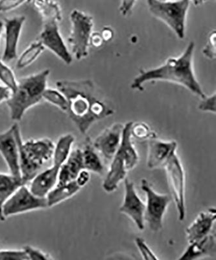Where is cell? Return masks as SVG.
Segmentation results:
<instances>
[{
    "label": "cell",
    "mask_w": 216,
    "mask_h": 260,
    "mask_svg": "<svg viewBox=\"0 0 216 260\" xmlns=\"http://www.w3.org/2000/svg\"><path fill=\"white\" fill-rule=\"evenodd\" d=\"M56 87L68 102L66 113L83 135L94 122L115 113L91 80L57 81Z\"/></svg>",
    "instance_id": "1"
},
{
    "label": "cell",
    "mask_w": 216,
    "mask_h": 260,
    "mask_svg": "<svg viewBox=\"0 0 216 260\" xmlns=\"http://www.w3.org/2000/svg\"><path fill=\"white\" fill-rule=\"evenodd\" d=\"M195 44L190 42L184 53L177 58H169L163 65L157 68L140 71V75L134 79L132 89L143 90L144 83L150 81H167L187 88L202 99L206 96L196 80L192 66Z\"/></svg>",
    "instance_id": "2"
},
{
    "label": "cell",
    "mask_w": 216,
    "mask_h": 260,
    "mask_svg": "<svg viewBox=\"0 0 216 260\" xmlns=\"http://www.w3.org/2000/svg\"><path fill=\"white\" fill-rule=\"evenodd\" d=\"M50 74L46 69L18 81L15 91L7 101L11 119L20 121L29 109L42 101Z\"/></svg>",
    "instance_id": "3"
},
{
    "label": "cell",
    "mask_w": 216,
    "mask_h": 260,
    "mask_svg": "<svg viewBox=\"0 0 216 260\" xmlns=\"http://www.w3.org/2000/svg\"><path fill=\"white\" fill-rule=\"evenodd\" d=\"M132 124L129 122L124 125L120 145L110 162V169L103 181V188L106 192L116 191L120 183L125 180L127 172L138 164V153L131 140Z\"/></svg>",
    "instance_id": "4"
},
{
    "label": "cell",
    "mask_w": 216,
    "mask_h": 260,
    "mask_svg": "<svg viewBox=\"0 0 216 260\" xmlns=\"http://www.w3.org/2000/svg\"><path fill=\"white\" fill-rule=\"evenodd\" d=\"M18 145L21 179L26 184L52 158L55 145L51 139L46 138L31 139L24 143L21 134L18 137Z\"/></svg>",
    "instance_id": "5"
},
{
    "label": "cell",
    "mask_w": 216,
    "mask_h": 260,
    "mask_svg": "<svg viewBox=\"0 0 216 260\" xmlns=\"http://www.w3.org/2000/svg\"><path fill=\"white\" fill-rule=\"evenodd\" d=\"M149 10L155 17L168 25L180 39L185 37V22L190 0H147Z\"/></svg>",
    "instance_id": "6"
},
{
    "label": "cell",
    "mask_w": 216,
    "mask_h": 260,
    "mask_svg": "<svg viewBox=\"0 0 216 260\" xmlns=\"http://www.w3.org/2000/svg\"><path fill=\"white\" fill-rule=\"evenodd\" d=\"M71 31L68 41L76 59L81 60L88 55V47L93 27L92 16L79 10L70 14Z\"/></svg>",
    "instance_id": "7"
},
{
    "label": "cell",
    "mask_w": 216,
    "mask_h": 260,
    "mask_svg": "<svg viewBox=\"0 0 216 260\" xmlns=\"http://www.w3.org/2000/svg\"><path fill=\"white\" fill-rule=\"evenodd\" d=\"M141 188L147 197L144 220L151 231L158 232L162 229L164 213L171 202V197L168 194L157 193L146 179L141 180Z\"/></svg>",
    "instance_id": "8"
},
{
    "label": "cell",
    "mask_w": 216,
    "mask_h": 260,
    "mask_svg": "<svg viewBox=\"0 0 216 260\" xmlns=\"http://www.w3.org/2000/svg\"><path fill=\"white\" fill-rule=\"evenodd\" d=\"M164 167L178 211V219L183 221L186 216L185 173L179 157L176 154V151L171 153Z\"/></svg>",
    "instance_id": "9"
},
{
    "label": "cell",
    "mask_w": 216,
    "mask_h": 260,
    "mask_svg": "<svg viewBox=\"0 0 216 260\" xmlns=\"http://www.w3.org/2000/svg\"><path fill=\"white\" fill-rule=\"evenodd\" d=\"M48 208L46 197L34 194L25 184L21 185L8 199L3 206V215L9 216L20 214L27 211Z\"/></svg>",
    "instance_id": "10"
},
{
    "label": "cell",
    "mask_w": 216,
    "mask_h": 260,
    "mask_svg": "<svg viewBox=\"0 0 216 260\" xmlns=\"http://www.w3.org/2000/svg\"><path fill=\"white\" fill-rule=\"evenodd\" d=\"M21 134L18 124L0 134V154L8 166L10 175L21 179L18 137Z\"/></svg>",
    "instance_id": "11"
},
{
    "label": "cell",
    "mask_w": 216,
    "mask_h": 260,
    "mask_svg": "<svg viewBox=\"0 0 216 260\" xmlns=\"http://www.w3.org/2000/svg\"><path fill=\"white\" fill-rule=\"evenodd\" d=\"M57 22L55 20L44 21L40 41L44 47L52 51L64 63L69 65L73 59L60 34Z\"/></svg>",
    "instance_id": "12"
},
{
    "label": "cell",
    "mask_w": 216,
    "mask_h": 260,
    "mask_svg": "<svg viewBox=\"0 0 216 260\" xmlns=\"http://www.w3.org/2000/svg\"><path fill=\"white\" fill-rule=\"evenodd\" d=\"M124 181V199L122 205L120 206V211L128 216L136 225L139 231H143L145 228L144 212H145L146 204L137 194L133 182L127 178H125Z\"/></svg>",
    "instance_id": "13"
},
{
    "label": "cell",
    "mask_w": 216,
    "mask_h": 260,
    "mask_svg": "<svg viewBox=\"0 0 216 260\" xmlns=\"http://www.w3.org/2000/svg\"><path fill=\"white\" fill-rule=\"evenodd\" d=\"M124 125L116 123L104 129L92 143L96 150L100 152L104 159L111 161L122 141Z\"/></svg>",
    "instance_id": "14"
},
{
    "label": "cell",
    "mask_w": 216,
    "mask_h": 260,
    "mask_svg": "<svg viewBox=\"0 0 216 260\" xmlns=\"http://www.w3.org/2000/svg\"><path fill=\"white\" fill-rule=\"evenodd\" d=\"M25 21L24 16L4 18V27L6 29V45L2 59L4 62L12 61L17 57L18 42Z\"/></svg>",
    "instance_id": "15"
},
{
    "label": "cell",
    "mask_w": 216,
    "mask_h": 260,
    "mask_svg": "<svg viewBox=\"0 0 216 260\" xmlns=\"http://www.w3.org/2000/svg\"><path fill=\"white\" fill-rule=\"evenodd\" d=\"M53 161L52 167L39 173L31 181L29 189L37 196L46 197L57 185L60 169L64 162L56 157H53Z\"/></svg>",
    "instance_id": "16"
},
{
    "label": "cell",
    "mask_w": 216,
    "mask_h": 260,
    "mask_svg": "<svg viewBox=\"0 0 216 260\" xmlns=\"http://www.w3.org/2000/svg\"><path fill=\"white\" fill-rule=\"evenodd\" d=\"M152 138L148 139L147 165L151 169L164 167L171 153L177 148L175 141H164Z\"/></svg>",
    "instance_id": "17"
},
{
    "label": "cell",
    "mask_w": 216,
    "mask_h": 260,
    "mask_svg": "<svg viewBox=\"0 0 216 260\" xmlns=\"http://www.w3.org/2000/svg\"><path fill=\"white\" fill-rule=\"evenodd\" d=\"M215 208H209L202 211L196 219L186 229L188 243H192L202 240L212 231L215 220Z\"/></svg>",
    "instance_id": "18"
},
{
    "label": "cell",
    "mask_w": 216,
    "mask_h": 260,
    "mask_svg": "<svg viewBox=\"0 0 216 260\" xmlns=\"http://www.w3.org/2000/svg\"><path fill=\"white\" fill-rule=\"evenodd\" d=\"M84 169L82 149L77 148L71 150L68 158L60 167L57 185H64L76 180L80 172Z\"/></svg>",
    "instance_id": "19"
},
{
    "label": "cell",
    "mask_w": 216,
    "mask_h": 260,
    "mask_svg": "<svg viewBox=\"0 0 216 260\" xmlns=\"http://www.w3.org/2000/svg\"><path fill=\"white\" fill-rule=\"evenodd\" d=\"M215 255V236L212 232L202 240L189 243L187 249L178 259H196L204 256H213Z\"/></svg>",
    "instance_id": "20"
},
{
    "label": "cell",
    "mask_w": 216,
    "mask_h": 260,
    "mask_svg": "<svg viewBox=\"0 0 216 260\" xmlns=\"http://www.w3.org/2000/svg\"><path fill=\"white\" fill-rule=\"evenodd\" d=\"M81 189L76 180L64 185H55L46 196L48 207H52L62 203V201L71 198L77 192L80 191Z\"/></svg>",
    "instance_id": "21"
},
{
    "label": "cell",
    "mask_w": 216,
    "mask_h": 260,
    "mask_svg": "<svg viewBox=\"0 0 216 260\" xmlns=\"http://www.w3.org/2000/svg\"><path fill=\"white\" fill-rule=\"evenodd\" d=\"M24 184L22 180L16 178L10 174L0 173V222H3L6 218L3 215V206L13 192Z\"/></svg>",
    "instance_id": "22"
},
{
    "label": "cell",
    "mask_w": 216,
    "mask_h": 260,
    "mask_svg": "<svg viewBox=\"0 0 216 260\" xmlns=\"http://www.w3.org/2000/svg\"><path fill=\"white\" fill-rule=\"evenodd\" d=\"M84 147L82 148L83 164L85 170L97 175H103L104 166L100 157L97 154L90 138L86 139Z\"/></svg>",
    "instance_id": "23"
},
{
    "label": "cell",
    "mask_w": 216,
    "mask_h": 260,
    "mask_svg": "<svg viewBox=\"0 0 216 260\" xmlns=\"http://www.w3.org/2000/svg\"><path fill=\"white\" fill-rule=\"evenodd\" d=\"M43 16L44 21L62 20V11L59 4L53 0H30Z\"/></svg>",
    "instance_id": "24"
},
{
    "label": "cell",
    "mask_w": 216,
    "mask_h": 260,
    "mask_svg": "<svg viewBox=\"0 0 216 260\" xmlns=\"http://www.w3.org/2000/svg\"><path fill=\"white\" fill-rule=\"evenodd\" d=\"M41 41L34 42L23 52L16 63V68L23 69L32 64L45 50Z\"/></svg>",
    "instance_id": "25"
},
{
    "label": "cell",
    "mask_w": 216,
    "mask_h": 260,
    "mask_svg": "<svg viewBox=\"0 0 216 260\" xmlns=\"http://www.w3.org/2000/svg\"><path fill=\"white\" fill-rule=\"evenodd\" d=\"M43 99L66 112L68 108V102L66 97L59 90L46 88L44 90Z\"/></svg>",
    "instance_id": "26"
},
{
    "label": "cell",
    "mask_w": 216,
    "mask_h": 260,
    "mask_svg": "<svg viewBox=\"0 0 216 260\" xmlns=\"http://www.w3.org/2000/svg\"><path fill=\"white\" fill-rule=\"evenodd\" d=\"M0 81L11 90V93L17 88L18 82L15 74L2 59H0Z\"/></svg>",
    "instance_id": "27"
},
{
    "label": "cell",
    "mask_w": 216,
    "mask_h": 260,
    "mask_svg": "<svg viewBox=\"0 0 216 260\" xmlns=\"http://www.w3.org/2000/svg\"><path fill=\"white\" fill-rule=\"evenodd\" d=\"M131 136L138 140H146L152 138H156L155 134L153 133L148 124L143 122L132 124L131 127Z\"/></svg>",
    "instance_id": "28"
},
{
    "label": "cell",
    "mask_w": 216,
    "mask_h": 260,
    "mask_svg": "<svg viewBox=\"0 0 216 260\" xmlns=\"http://www.w3.org/2000/svg\"><path fill=\"white\" fill-rule=\"evenodd\" d=\"M135 243L137 248L142 256L144 259L148 260H158L159 258L156 255L153 253L152 249L148 247L147 243L144 241L143 238L138 237L135 239Z\"/></svg>",
    "instance_id": "29"
},
{
    "label": "cell",
    "mask_w": 216,
    "mask_h": 260,
    "mask_svg": "<svg viewBox=\"0 0 216 260\" xmlns=\"http://www.w3.org/2000/svg\"><path fill=\"white\" fill-rule=\"evenodd\" d=\"M0 259L26 260L29 258L24 250H0Z\"/></svg>",
    "instance_id": "30"
},
{
    "label": "cell",
    "mask_w": 216,
    "mask_h": 260,
    "mask_svg": "<svg viewBox=\"0 0 216 260\" xmlns=\"http://www.w3.org/2000/svg\"><path fill=\"white\" fill-rule=\"evenodd\" d=\"M24 251L25 254H26L27 257H28L29 259H52V257L48 255V254H46L41 250L37 249V248H34L32 247H30V246L27 245L25 246L24 247Z\"/></svg>",
    "instance_id": "31"
},
{
    "label": "cell",
    "mask_w": 216,
    "mask_h": 260,
    "mask_svg": "<svg viewBox=\"0 0 216 260\" xmlns=\"http://www.w3.org/2000/svg\"><path fill=\"white\" fill-rule=\"evenodd\" d=\"M199 110L206 112L215 113L216 111V96L215 93L211 96L204 97L203 101L199 104Z\"/></svg>",
    "instance_id": "32"
},
{
    "label": "cell",
    "mask_w": 216,
    "mask_h": 260,
    "mask_svg": "<svg viewBox=\"0 0 216 260\" xmlns=\"http://www.w3.org/2000/svg\"><path fill=\"white\" fill-rule=\"evenodd\" d=\"M215 31H212L208 37L207 45L203 50V54L210 59L215 57Z\"/></svg>",
    "instance_id": "33"
},
{
    "label": "cell",
    "mask_w": 216,
    "mask_h": 260,
    "mask_svg": "<svg viewBox=\"0 0 216 260\" xmlns=\"http://www.w3.org/2000/svg\"><path fill=\"white\" fill-rule=\"evenodd\" d=\"M30 0H0V13L8 12Z\"/></svg>",
    "instance_id": "34"
},
{
    "label": "cell",
    "mask_w": 216,
    "mask_h": 260,
    "mask_svg": "<svg viewBox=\"0 0 216 260\" xmlns=\"http://www.w3.org/2000/svg\"><path fill=\"white\" fill-rule=\"evenodd\" d=\"M136 2V0H121L120 13L124 16L128 15L130 12H131Z\"/></svg>",
    "instance_id": "35"
},
{
    "label": "cell",
    "mask_w": 216,
    "mask_h": 260,
    "mask_svg": "<svg viewBox=\"0 0 216 260\" xmlns=\"http://www.w3.org/2000/svg\"><path fill=\"white\" fill-rule=\"evenodd\" d=\"M90 175L89 171L87 170L81 171L79 174L78 177L76 178V181L79 186L82 188L87 184L89 182Z\"/></svg>",
    "instance_id": "36"
},
{
    "label": "cell",
    "mask_w": 216,
    "mask_h": 260,
    "mask_svg": "<svg viewBox=\"0 0 216 260\" xmlns=\"http://www.w3.org/2000/svg\"><path fill=\"white\" fill-rule=\"evenodd\" d=\"M103 37L99 32H94L91 34L90 39V45L95 46V47H99L104 43Z\"/></svg>",
    "instance_id": "37"
},
{
    "label": "cell",
    "mask_w": 216,
    "mask_h": 260,
    "mask_svg": "<svg viewBox=\"0 0 216 260\" xmlns=\"http://www.w3.org/2000/svg\"><path fill=\"white\" fill-rule=\"evenodd\" d=\"M11 91L6 86L0 85V103L7 101L10 98Z\"/></svg>",
    "instance_id": "38"
},
{
    "label": "cell",
    "mask_w": 216,
    "mask_h": 260,
    "mask_svg": "<svg viewBox=\"0 0 216 260\" xmlns=\"http://www.w3.org/2000/svg\"><path fill=\"white\" fill-rule=\"evenodd\" d=\"M101 35L104 41H108L113 38L114 34L112 29L109 28V27H105L102 31Z\"/></svg>",
    "instance_id": "39"
},
{
    "label": "cell",
    "mask_w": 216,
    "mask_h": 260,
    "mask_svg": "<svg viewBox=\"0 0 216 260\" xmlns=\"http://www.w3.org/2000/svg\"><path fill=\"white\" fill-rule=\"evenodd\" d=\"M195 6H200V5L203 4L206 1V0H192Z\"/></svg>",
    "instance_id": "40"
},
{
    "label": "cell",
    "mask_w": 216,
    "mask_h": 260,
    "mask_svg": "<svg viewBox=\"0 0 216 260\" xmlns=\"http://www.w3.org/2000/svg\"><path fill=\"white\" fill-rule=\"evenodd\" d=\"M4 29V22L0 21V37H1V34L2 30Z\"/></svg>",
    "instance_id": "41"
}]
</instances>
